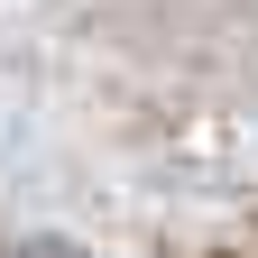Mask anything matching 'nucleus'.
Returning <instances> with one entry per match:
<instances>
[{"label":"nucleus","mask_w":258,"mask_h":258,"mask_svg":"<svg viewBox=\"0 0 258 258\" xmlns=\"http://www.w3.org/2000/svg\"><path fill=\"white\" fill-rule=\"evenodd\" d=\"M0 258H83V249H55V240H37V249H0Z\"/></svg>","instance_id":"nucleus-1"}]
</instances>
